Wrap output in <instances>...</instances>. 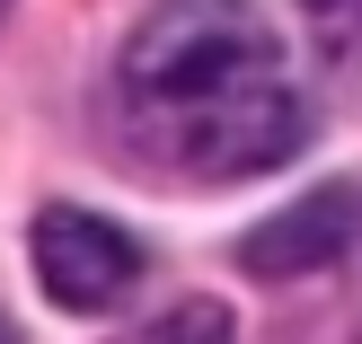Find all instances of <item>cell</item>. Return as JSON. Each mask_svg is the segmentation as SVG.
I'll list each match as a JSON object with an SVG mask.
<instances>
[{"label":"cell","instance_id":"1","mask_svg":"<svg viewBox=\"0 0 362 344\" xmlns=\"http://www.w3.org/2000/svg\"><path fill=\"white\" fill-rule=\"evenodd\" d=\"M115 115L141 159L186 177H265L300 150V106L283 45L247 0H168L115 62Z\"/></svg>","mask_w":362,"mask_h":344},{"label":"cell","instance_id":"2","mask_svg":"<svg viewBox=\"0 0 362 344\" xmlns=\"http://www.w3.org/2000/svg\"><path fill=\"white\" fill-rule=\"evenodd\" d=\"M27 256H35V283H45V292L62 300L71 318H106V309H115V300L141 283V247L124 239L115 221L80 212V203H53V212H35V230H27Z\"/></svg>","mask_w":362,"mask_h":344},{"label":"cell","instance_id":"3","mask_svg":"<svg viewBox=\"0 0 362 344\" xmlns=\"http://www.w3.org/2000/svg\"><path fill=\"white\" fill-rule=\"evenodd\" d=\"M354 239H362V186H318V194H300V203H283L274 221L247 230V239H239V265L257 283H292V274L336 265Z\"/></svg>","mask_w":362,"mask_h":344},{"label":"cell","instance_id":"4","mask_svg":"<svg viewBox=\"0 0 362 344\" xmlns=\"http://www.w3.org/2000/svg\"><path fill=\"white\" fill-rule=\"evenodd\" d=\"M327 62H362V0H300Z\"/></svg>","mask_w":362,"mask_h":344},{"label":"cell","instance_id":"5","mask_svg":"<svg viewBox=\"0 0 362 344\" xmlns=\"http://www.w3.org/2000/svg\"><path fill=\"white\" fill-rule=\"evenodd\" d=\"M141 344H230V309L221 300H186V309H168Z\"/></svg>","mask_w":362,"mask_h":344},{"label":"cell","instance_id":"6","mask_svg":"<svg viewBox=\"0 0 362 344\" xmlns=\"http://www.w3.org/2000/svg\"><path fill=\"white\" fill-rule=\"evenodd\" d=\"M0 344H18V327H9V318H0Z\"/></svg>","mask_w":362,"mask_h":344},{"label":"cell","instance_id":"7","mask_svg":"<svg viewBox=\"0 0 362 344\" xmlns=\"http://www.w3.org/2000/svg\"><path fill=\"white\" fill-rule=\"evenodd\" d=\"M0 9H9V0H0Z\"/></svg>","mask_w":362,"mask_h":344}]
</instances>
